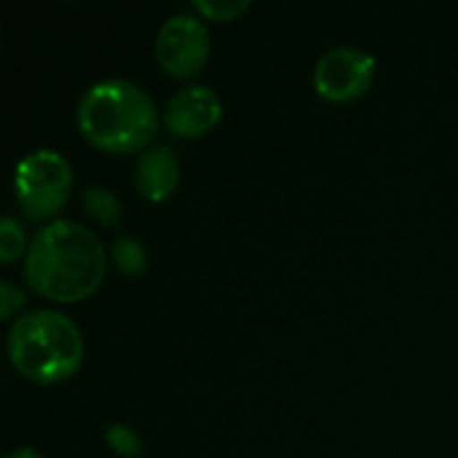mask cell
<instances>
[{"instance_id":"1","label":"cell","mask_w":458,"mask_h":458,"mask_svg":"<svg viewBox=\"0 0 458 458\" xmlns=\"http://www.w3.org/2000/svg\"><path fill=\"white\" fill-rule=\"evenodd\" d=\"M105 244L78 220L56 217L35 231L24 252L30 287L51 301L75 303L91 295L105 276Z\"/></svg>"},{"instance_id":"2","label":"cell","mask_w":458,"mask_h":458,"mask_svg":"<svg viewBox=\"0 0 458 458\" xmlns=\"http://www.w3.org/2000/svg\"><path fill=\"white\" fill-rule=\"evenodd\" d=\"M78 129L97 148L126 153L150 142L158 129L153 97L126 78L94 81L78 99Z\"/></svg>"},{"instance_id":"3","label":"cell","mask_w":458,"mask_h":458,"mask_svg":"<svg viewBox=\"0 0 458 458\" xmlns=\"http://www.w3.org/2000/svg\"><path fill=\"white\" fill-rule=\"evenodd\" d=\"M8 357L13 368L32 381H64L83 362V335L67 314L32 309L13 319L8 330Z\"/></svg>"},{"instance_id":"4","label":"cell","mask_w":458,"mask_h":458,"mask_svg":"<svg viewBox=\"0 0 458 458\" xmlns=\"http://www.w3.org/2000/svg\"><path fill=\"white\" fill-rule=\"evenodd\" d=\"M13 191L21 212L30 220L48 217L62 209L72 191V166L54 148H35L19 158Z\"/></svg>"},{"instance_id":"5","label":"cell","mask_w":458,"mask_h":458,"mask_svg":"<svg viewBox=\"0 0 458 458\" xmlns=\"http://www.w3.org/2000/svg\"><path fill=\"white\" fill-rule=\"evenodd\" d=\"M209 56V30L201 16L180 11L164 19L156 35L158 64L177 78H188L204 67Z\"/></svg>"},{"instance_id":"6","label":"cell","mask_w":458,"mask_h":458,"mask_svg":"<svg viewBox=\"0 0 458 458\" xmlns=\"http://www.w3.org/2000/svg\"><path fill=\"white\" fill-rule=\"evenodd\" d=\"M376 75V56L357 46H333L314 64V89L333 102L365 94Z\"/></svg>"},{"instance_id":"7","label":"cell","mask_w":458,"mask_h":458,"mask_svg":"<svg viewBox=\"0 0 458 458\" xmlns=\"http://www.w3.org/2000/svg\"><path fill=\"white\" fill-rule=\"evenodd\" d=\"M223 115V102L217 91L207 83L180 86L164 107V123L177 137H201Z\"/></svg>"},{"instance_id":"8","label":"cell","mask_w":458,"mask_h":458,"mask_svg":"<svg viewBox=\"0 0 458 458\" xmlns=\"http://www.w3.org/2000/svg\"><path fill=\"white\" fill-rule=\"evenodd\" d=\"M180 182V158L169 145H150L140 153L134 185L148 201H164Z\"/></svg>"},{"instance_id":"9","label":"cell","mask_w":458,"mask_h":458,"mask_svg":"<svg viewBox=\"0 0 458 458\" xmlns=\"http://www.w3.org/2000/svg\"><path fill=\"white\" fill-rule=\"evenodd\" d=\"M81 201L97 223H102V225H118L121 223L123 207H121V199L115 191H110L105 185H89L83 191Z\"/></svg>"},{"instance_id":"10","label":"cell","mask_w":458,"mask_h":458,"mask_svg":"<svg viewBox=\"0 0 458 458\" xmlns=\"http://www.w3.org/2000/svg\"><path fill=\"white\" fill-rule=\"evenodd\" d=\"M110 258L118 266V271L126 274V276H140L148 268V250H145V244L137 236H129V233L115 236V242L110 247Z\"/></svg>"},{"instance_id":"11","label":"cell","mask_w":458,"mask_h":458,"mask_svg":"<svg viewBox=\"0 0 458 458\" xmlns=\"http://www.w3.org/2000/svg\"><path fill=\"white\" fill-rule=\"evenodd\" d=\"M105 440H107V445H110L115 454H121V456H140V454H142V437H140L137 429H131L129 424H121V421L110 424V427L105 429Z\"/></svg>"},{"instance_id":"12","label":"cell","mask_w":458,"mask_h":458,"mask_svg":"<svg viewBox=\"0 0 458 458\" xmlns=\"http://www.w3.org/2000/svg\"><path fill=\"white\" fill-rule=\"evenodd\" d=\"M24 244H27L24 228H21L11 215H5V217L0 220V260H3V263H11L13 258L21 255Z\"/></svg>"},{"instance_id":"13","label":"cell","mask_w":458,"mask_h":458,"mask_svg":"<svg viewBox=\"0 0 458 458\" xmlns=\"http://www.w3.org/2000/svg\"><path fill=\"white\" fill-rule=\"evenodd\" d=\"M252 3L250 0H193V8L207 16V19H215V21H228V19H236L242 16Z\"/></svg>"},{"instance_id":"14","label":"cell","mask_w":458,"mask_h":458,"mask_svg":"<svg viewBox=\"0 0 458 458\" xmlns=\"http://www.w3.org/2000/svg\"><path fill=\"white\" fill-rule=\"evenodd\" d=\"M24 301H27V295H24L21 287H16V284L8 282V279L0 282V317H3V319H8L16 309H21Z\"/></svg>"},{"instance_id":"15","label":"cell","mask_w":458,"mask_h":458,"mask_svg":"<svg viewBox=\"0 0 458 458\" xmlns=\"http://www.w3.org/2000/svg\"><path fill=\"white\" fill-rule=\"evenodd\" d=\"M5 458H43L35 448H30V445H24V448H16V451H11Z\"/></svg>"}]
</instances>
